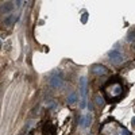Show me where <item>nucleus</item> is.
<instances>
[{
	"label": "nucleus",
	"mask_w": 135,
	"mask_h": 135,
	"mask_svg": "<svg viewBox=\"0 0 135 135\" xmlns=\"http://www.w3.org/2000/svg\"><path fill=\"white\" fill-rule=\"evenodd\" d=\"M103 92H104L105 100L109 103H116L118 100H120L123 97V85L120 81H116L114 78L108 80V82L104 85L103 88Z\"/></svg>",
	"instance_id": "1"
},
{
	"label": "nucleus",
	"mask_w": 135,
	"mask_h": 135,
	"mask_svg": "<svg viewBox=\"0 0 135 135\" xmlns=\"http://www.w3.org/2000/svg\"><path fill=\"white\" fill-rule=\"evenodd\" d=\"M49 84L51 88H59L62 85V73L57 70L55 73H53L49 78Z\"/></svg>",
	"instance_id": "2"
},
{
	"label": "nucleus",
	"mask_w": 135,
	"mask_h": 135,
	"mask_svg": "<svg viewBox=\"0 0 135 135\" xmlns=\"http://www.w3.org/2000/svg\"><path fill=\"white\" fill-rule=\"evenodd\" d=\"M108 57L111 59V62L115 63V65H118V63H122L123 62V55L120 51H118V50H111L108 51Z\"/></svg>",
	"instance_id": "3"
},
{
	"label": "nucleus",
	"mask_w": 135,
	"mask_h": 135,
	"mask_svg": "<svg viewBox=\"0 0 135 135\" xmlns=\"http://www.w3.org/2000/svg\"><path fill=\"white\" fill-rule=\"evenodd\" d=\"M91 72L93 74H96V76H103V74L108 73V69H107L105 66L100 65V63H95V65L91 66Z\"/></svg>",
	"instance_id": "4"
},
{
	"label": "nucleus",
	"mask_w": 135,
	"mask_h": 135,
	"mask_svg": "<svg viewBox=\"0 0 135 135\" xmlns=\"http://www.w3.org/2000/svg\"><path fill=\"white\" fill-rule=\"evenodd\" d=\"M80 89H81V95H82V99H86V78L85 77H81L80 80Z\"/></svg>",
	"instance_id": "5"
},
{
	"label": "nucleus",
	"mask_w": 135,
	"mask_h": 135,
	"mask_svg": "<svg viewBox=\"0 0 135 135\" xmlns=\"http://www.w3.org/2000/svg\"><path fill=\"white\" fill-rule=\"evenodd\" d=\"M14 10V6L11 2H7V3H3L2 4V14H6V12H10V11Z\"/></svg>",
	"instance_id": "6"
},
{
	"label": "nucleus",
	"mask_w": 135,
	"mask_h": 135,
	"mask_svg": "<svg viewBox=\"0 0 135 135\" xmlns=\"http://www.w3.org/2000/svg\"><path fill=\"white\" fill-rule=\"evenodd\" d=\"M18 19L19 18L16 16V15H8V16H6V19H4V25L6 26H11L15 20H18Z\"/></svg>",
	"instance_id": "7"
},
{
	"label": "nucleus",
	"mask_w": 135,
	"mask_h": 135,
	"mask_svg": "<svg viewBox=\"0 0 135 135\" xmlns=\"http://www.w3.org/2000/svg\"><path fill=\"white\" fill-rule=\"evenodd\" d=\"M91 122H92V115L88 114V115H86V118H85V123H84L85 128H88V127L91 126Z\"/></svg>",
	"instance_id": "8"
},
{
	"label": "nucleus",
	"mask_w": 135,
	"mask_h": 135,
	"mask_svg": "<svg viewBox=\"0 0 135 135\" xmlns=\"http://www.w3.org/2000/svg\"><path fill=\"white\" fill-rule=\"evenodd\" d=\"M127 41H128V42L135 41V30H131L130 33L127 34Z\"/></svg>",
	"instance_id": "9"
},
{
	"label": "nucleus",
	"mask_w": 135,
	"mask_h": 135,
	"mask_svg": "<svg viewBox=\"0 0 135 135\" xmlns=\"http://www.w3.org/2000/svg\"><path fill=\"white\" fill-rule=\"evenodd\" d=\"M95 103L99 104V105H103L104 104V99H103L100 95H96V96H95Z\"/></svg>",
	"instance_id": "10"
},
{
	"label": "nucleus",
	"mask_w": 135,
	"mask_h": 135,
	"mask_svg": "<svg viewBox=\"0 0 135 135\" xmlns=\"http://www.w3.org/2000/svg\"><path fill=\"white\" fill-rule=\"evenodd\" d=\"M68 103H69V104L76 103V93H70V96L68 97Z\"/></svg>",
	"instance_id": "11"
},
{
	"label": "nucleus",
	"mask_w": 135,
	"mask_h": 135,
	"mask_svg": "<svg viewBox=\"0 0 135 135\" xmlns=\"http://www.w3.org/2000/svg\"><path fill=\"white\" fill-rule=\"evenodd\" d=\"M55 107H57V101H55V100H53V101H50V103H49V104H47V108H49V109H54V108H55Z\"/></svg>",
	"instance_id": "12"
},
{
	"label": "nucleus",
	"mask_w": 135,
	"mask_h": 135,
	"mask_svg": "<svg viewBox=\"0 0 135 135\" xmlns=\"http://www.w3.org/2000/svg\"><path fill=\"white\" fill-rule=\"evenodd\" d=\"M81 22H82V23H86V22H88V14H86V12L82 14V16H81Z\"/></svg>",
	"instance_id": "13"
},
{
	"label": "nucleus",
	"mask_w": 135,
	"mask_h": 135,
	"mask_svg": "<svg viewBox=\"0 0 135 135\" xmlns=\"http://www.w3.org/2000/svg\"><path fill=\"white\" fill-rule=\"evenodd\" d=\"M88 108H89V111H93V105H92V103H89Z\"/></svg>",
	"instance_id": "14"
},
{
	"label": "nucleus",
	"mask_w": 135,
	"mask_h": 135,
	"mask_svg": "<svg viewBox=\"0 0 135 135\" xmlns=\"http://www.w3.org/2000/svg\"><path fill=\"white\" fill-rule=\"evenodd\" d=\"M131 123H132V126H134V127H135V116H134V118H132V120H131Z\"/></svg>",
	"instance_id": "15"
}]
</instances>
